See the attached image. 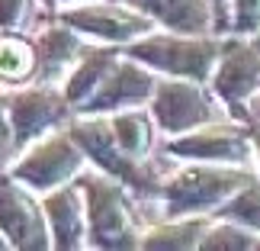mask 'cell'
I'll list each match as a JSON object with an SVG mask.
<instances>
[{"label": "cell", "mask_w": 260, "mask_h": 251, "mask_svg": "<svg viewBox=\"0 0 260 251\" xmlns=\"http://www.w3.org/2000/svg\"><path fill=\"white\" fill-rule=\"evenodd\" d=\"M87 203V248L132 251L142 245V226L132 213V190L122 180L96 171L93 164L77 174Z\"/></svg>", "instance_id": "cell-1"}, {"label": "cell", "mask_w": 260, "mask_h": 251, "mask_svg": "<svg viewBox=\"0 0 260 251\" xmlns=\"http://www.w3.org/2000/svg\"><path fill=\"white\" fill-rule=\"evenodd\" d=\"M257 174L244 164H209L186 161L183 168L161 180L157 200L164 206V219L177 216H212L228 197H235Z\"/></svg>", "instance_id": "cell-2"}, {"label": "cell", "mask_w": 260, "mask_h": 251, "mask_svg": "<svg viewBox=\"0 0 260 251\" xmlns=\"http://www.w3.org/2000/svg\"><path fill=\"white\" fill-rule=\"evenodd\" d=\"M228 36H183L157 26L135 42H128L122 52L135 62L148 65L161 77H186V81L209 84L218 58L225 52Z\"/></svg>", "instance_id": "cell-3"}, {"label": "cell", "mask_w": 260, "mask_h": 251, "mask_svg": "<svg viewBox=\"0 0 260 251\" xmlns=\"http://www.w3.org/2000/svg\"><path fill=\"white\" fill-rule=\"evenodd\" d=\"M90 161H87L84 148L77 145V138L71 135V123H68L61 129H55V132L36 138L32 145H26L16 155V161L10 164V174L42 197L48 190L77 180V174Z\"/></svg>", "instance_id": "cell-4"}, {"label": "cell", "mask_w": 260, "mask_h": 251, "mask_svg": "<svg viewBox=\"0 0 260 251\" xmlns=\"http://www.w3.org/2000/svg\"><path fill=\"white\" fill-rule=\"evenodd\" d=\"M148 109H151V116L157 123V132L167 138L193 132V129L218 123V119H232L212 87L199 84V81H186V77H164V81H157V90H154Z\"/></svg>", "instance_id": "cell-5"}, {"label": "cell", "mask_w": 260, "mask_h": 251, "mask_svg": "<svg viewBox=\"0 0 260 251\" xmlns=\"http://www.w3.org/2000/svg\"><path fill=\"white\" fill-rule=\"evenodd\" d=\"M71 135L77 138V145L84 148L87 161L96 171L122 180L135 197H157V190H161L157 174L148 168V161H132V158L116 145L106 116H74L71 119Z\"/></svg>", "instance_id": "cell-6"}, {"label": "cell", "mask_w": 260, "mask_h": 251, "mask_svg": "<svg viewBox=\"0 0 260 251\" xmlns=\"http://www.w3.org/2000/svg\"><path fill=\"white\" fill-rule=\"evenodd\" d=\"M58 23L77 29L84 39L103 45H128L135 39L154 33L157 23L148 13L135 10L125 0H103V4H74V7H58L52 13Z\"/></svg>", "instance_id": "cell-7"}, {"label": "cell", "mask_w": 260, "mask_h": 251, "mask_svg": "<svg viewBox=\"0 0 260 251\" xmlns=\"http://www.w3.org/2000/svg\"><path fill=\"white\" fill-rule=\"evenodd\" d=\"M164 152L180 161H209V164H251L254 161V123L218 119L193 132L171 135Z\"/></svg>", "instance_id": "cell-8"}, {"label": "cell", "mask_w": 260, "mask_h": 251, "mask_svg": "<svg viewBox=\"0 0 260 251\" xmlns=\"http://www.w3.org/2000/svg\"><path fill=\"white\" fill-rule=\"evenodd\" d=\"M209 87L222 100L228 116L238 123H251V97L260 94V48L247 36H228L225 52L218 58Z\"/></svg>", "instance_id": "cell-9"}, {"label": "cell", "mask_w": 260, "mask_h": 251, "mask_svg": "<svg viewBox=\"0 0 260 251\" xmlns=\"http://www.w3.org/2000/svg\"><path fill=\"white\" fill-rule=\"evenodd\" d=\"M7 116L13 123L16 145L23 152L36 138H42L55 129L68 126L74 119L71 103L64 100V90L55 84H26L7 90Z\"/></svg>", "instance_id": "cell-10"}, {"label": "cell", "mask_w": 260, "mask_h": 251, "mask_svg": "<svg viewBox=\"0 0 260 251\" xmlns=\"http://www.w3.org/2000/svg\"><path fill=\"white\" fill-rule=\"evenodd\" d=\"M0 232L7 235L10 248L16 251H48L52 245V229L42 206V197L36 190L4 171L0 174Z\"/></svg>", "instance_id": "cell-11"}, {"label": "cell", "mask_w": 260, "mask_h": 251, "mask_svg": "<svg viewBox=\"0 0 260 251\" xmlns=\"http://www.w3.org/2000/svg\"><path fill=\"white\" fill-rule=\"evenodd\" d=\"M157 81H161V74H154L148 65L122 52L113 71L106 74V81L96 87V94L77 109V116H109L128 106H148L157 90Z\"/></svg>", "instance_id": "cell-12"}, {"label": "cell", "mask_w": 260, "mask_h": 251, "mask_svg": "<svg viewBox=\"0 0 260 251\" xmlns=\"http://www.w3.org/2000/svg\"><path fill=\"white\" fill-rule=\"evenodd\" d=\"M36 45H39V74H36V84H55L61 87L64 77L77 68V62L84 58L87 52V42L77 29L58 23V19L48 13V23L39 29L36 36Z\"/></svg>", "instance_id": "cell-13"}, {"label": "cell", "mask_w": 260, "mask_h": 251, "mask_svg": "<svg viewBox=\"0 0 260 251\" xmlns=\"http://www.w3.org/2000/svg\"><path fill=\"white\" fill-rule=\"evenodd\" d=\"M42 206L48 216V229H52V245L58 251L87 248V203L77 180L42 193Z\"/></svg>", "instance_id": "cell-14"}, {"label": "cell", "mask_w": 260, "mask_h": 251, "mask_svg": "<svg viewBox=\"0 0 260 251\" xmlns=\"http://www.w3.org/2000/svg\"><path fill=\"white\" fill-rule=\"evenodd\" d=\"M135 10H142L161 29L183 36H218L212 0H125Z\"/></svg>", "instance_id": "cell-15"}, {"label": "cell", "mask_w": 260, "mask_h": 251, "mask_svg": "<svg viewBox=\"0 0 260 251\" xmlns=\"http://www.w3.org/2000/svg\"><path fill=\"white\" fill-rule=\"evenodd\" d=\"M119 55H122V45H103V42H100V45H87L84 58L77 62V68L64 77V84H61L64 100L71 103L74 116H77V109L96 94V87L106 81V74L113 71V65L119 62Z\"/></svg>", "instance_id": "cell-16"}, {"label": "cell", "mask_w": 260, "mask_h": 251, "mask_svg": "<svg viewBox=\"0 0 260 251\" xmlns=\"http://www.w3.org/2000/svg\"><path fill=\"white\" fill-rule=\"evenodd\" d=\"M109 129L113 138L132 161H148L154 152V138H157V123L151 116V109L145 106H128L119 113H109Z\"/></svg>", "instance_id": "cell-17"}, {"label": "cell", "mask_w": 260, "mask_h": 251, "mask_svg": "<svg viewBox=\"0 0 260 251\" xmlns=\"http://www.w3.org/2000/svg\"><path fill=\"white\" fill-rule=\"evenodd\" d=\"M39 74V45L29 33H0V87L16 90L36 84Z\"/></svg>", "instance_id": "cell-18"}, {"label": "cell", "mask_w": 260, "mask_h": 251, "mask_svg": "<svg viewBox=\"0 0 260 251\" xmlns=\"http://www.w3.org/2000/svg\"><path fill=\"white\" fill-rule=\"evenodd\" d=\"M212 226V216H177L145 229L142 245L145 251H199L203 238Z\"/></svg>", "instance_id": "cell-19"}, {"label": "cell", "mask_w": 260, "mask_h": 251, "mask_svg": "<svg viewBox=\"0 0 260 251\" xmlns=\"http://www.w3.org/2000/svg\"><path fill=\"white\" fill-rule=\"evenodd\" d=\"M257 242L260 232H254V229L232 222V219H212L199 251H257Z\"/></svg>", "instance_id": "cell-20"}, {"label": "cell", "mask_w": 260, "mask_h": 251, "mask_svg": "<svg viewBox=\"0 0 260 251\" xmlns=\"http://www.w3.org/2000/svg\"><path fill=\"white\" fill-rule=\"evenodd\" d=\"M212 219H232V222H241L247 229H254V232H260V177L244 184L235 197H228L212 213Z\"/></svg>", "instance_id": "cell-21"}, {"label": "cell", "mask_w": 260, "mask_h": 251, "mask_svg": "<svg viewBox=\"0 0 260 251\" xmlns=\"http://www.w3.org/2000/svg\"><path fill=\"white\" fill-rule=\"evenodd\" d=\"M39 7L48 10L45 0H0V33H29Z\"/></svg>", "instance_id": "cell-22"}, {"label": "cell", "mask_w": 260, "mask_h": 251, "mask_svg": "<svg viewBox=\"0 0 260 251\" xmlns=\"http://www.w3.org/2000/svg\"><path fill=\"white\" fill-rule=\"evenodd\" d=\"M260 33V0H232V19L225 36H257Z\"/></svg>", "instance_id": "cell-23"}, {"label": "cell", "mask_w": 260, "mask_h": 251, "mask_svg": "<svg viewBox=\"0 0 260 251\" xmlns=\"http://www.w3.org/2000/svg\"><path fill=\"white\" fill-rule=\"evenodd\" d=\"M16 155H19V145H16L13 123L7 116V90L0 87V174L10 171V164L16 161Z\"/></svg>", "instance_id": "cell-24"}, {"label": "cell", "mask_w": 260, "mask_h": 251, "mask_svg": "<svg viewBox=\"0 0 260 251\" xmlns=\"http://www.w3.org/2000/svg\"><path fill=\"white\" fill-rule=\"evenodd\" d=\"M212 13H215V33H228V19H232V0H212Z\"/></svg>", "instance_id": "cell-25"}, {"label": "cell", "mask_w": 260, "mask_h": 251, "mask_svg": "<svg viewBox=\"0 0 260 251\" xmlns=\"http://www.w3.org/2000/svg\"><path fill=\"white\" fill-rule=\"evenodd\" d=\"M254 161L260 164V129L254 126Z\"/></svg>", "instance_id": "cell-26"}, {"label": "cell", "mask_w": 260, "mask_h": 251, "mask_svg": "<svg viewBox=\"0 0 260 251\" xmlns=\"http://www.w3.org/2000/svg\"><path fill=\"white\" fill-rule=\"evenodd\" d=\"M74 4H87V0H58V7H74Z\"/></svg>", "instance_id": "cell-27"}, {"label": "cell", "mask_w": 260, "mask_h": 251, "mask_svg": "<svg viewBox=\"0 0 260 251\" xmlns=\"http://www.w3.org/2000/svg\"><path fill=\"white\" fill-rule=\"evenodd\" d=\"M45 7H48V13H55V10H58V0H45Z\"/></svg>", "instance_id": "cell-28"}, {"label": "cell", "mask_w": 260, "mask_h": 251, "mask_svg": "<svg viewBox=\"0 0 260 251\" xmlns=\"http://www.w3.org/2000/svg\"><path fill=\"white\" fill-rule=\"evenodd\" d=\"M4 248H10V242H7V235L0 232V251H4Z\"/></svg>", "instance_id": "cell-29"}, {"label": "cell", "mask_w": 260, "mask_h": 251, "mask_svg": "<svg viewBox=\"0 0 260 251\" xmlns=\"http://www.w3.org/2000/svg\"><path fill=\"white\" fill-rule=\"evenodd\" d=\"M251 39H254V45H257V48H260V33H257V36H251Z\"/></svg>", "instance_id": "cell-30"}]
</instances>
